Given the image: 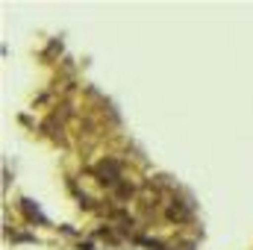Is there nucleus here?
Segmentation results:
<instances>
[{
    "mask_svg": "<svg viewBox=\"0 0 253 250\" xmlns=\"http://www.w3.org/2000/svg\"><path fill=\"white\" fill-rule=\"evenodd\" d=\"M189 218H191V209L186 206V203H183V200H177V197H174V200L168 203V221H177V224H186Z\"/></svg>",
    "mask_w": 253,
    "mask_h": 250,
    "instance_id": "f03ea898",
    "label": "nucleus"
},
{
    "mask_svg": "<svg viewBox=\"0 0 253 250\" xmlns=\"http://www.w3.org/2000/svg\"><path fill=\"white\" fill-rule=\"evenodd\" d=\"M97 180H100L103 186H118V180H121V165H118L115 159L100 162V165H97Z\"/></svg>",
    "mask_w": 253,
    "mask_h": 250,
    "instance_id": "f257e3e1",
    "label": "nucleus"
}]
</instances>
